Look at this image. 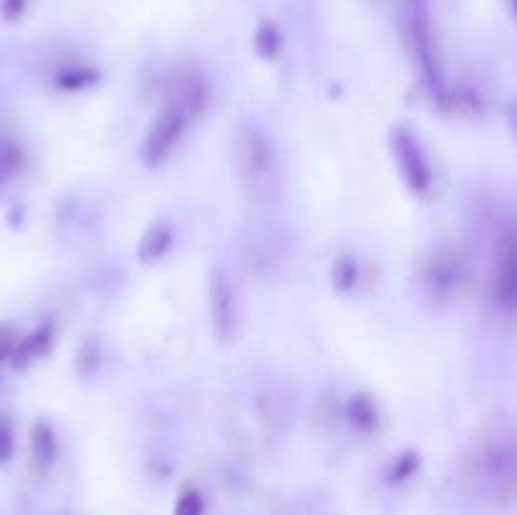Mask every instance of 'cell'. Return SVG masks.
I'll list each match as a JSON object with an SVG mask.
<instances>
[{"mask_svg":"<svg viewBox=\"0 0 517 515\" xmlns=\"http://www.w3.org/2000/svg\"><path fill=\"white\" fill-rule=\"evenodd\" d=\"M255 51L263 59L273 61L280 54V33L273 23H260V28L255 31Z\"/></svg>","mask_w":517,"mask_h":515,"instance_id":"7c38bea8","label":"cell"},{"mask_svg":"<svg viewBox=\"0 0 517 515\" xmlns=\"http://www.w3.org/2000/svg\"><path fill=\"white\" fill-rule=\"evenodd\" d=\"M23 6H26V0H3L0 3V16L6 18V21H16L23 13Z\"/></svg>","mask_w":517,"mask_h":515,"instance_id":"d6986e66","label":"cell"},{"mask_svg":"<svg viewBox=\"0 0 517 515\" xmlns=\"http://www.w3.org/2000/svg\"><path fill=\"white\" fill-rule=\"evenodd\" d=\"M417 468H419V455H417V452H412V450L401 452V455L396 457L394 468H391L389 480H391V483H404V480L412 478V475L417 473Z\"/></svg>","mask_w":517,"mask_h":515,"instance_id":"5bb4252c","label":"cell"},{"mask_svg":"<svg viewBox=\"0 0 517 515\" xmlns=\"http://www.w3.org/2000/svg\"><path fill=\"white\" fill-rule=\"evenodd\" d=\"M13 455V430L3 417H0V465L11 460Z\"/></svg>","mask_w":517,"mask_h":515,"instance_id":"ac0fdd59","label":"cell"},{"mask_svg":"<svg viewBox=\"0 0 517 515\" xmlns=\"http://www.w3.org/2000/svg\"><path fill=\"white\" fill-rule=\"evenodd\" d=\"M51 329L48 326H41L38 331H33V334H28L26 339H21L16 344V349H13L11 354V362L16 364V367H28L31 362H36V359H41L43 354L48 351V346H51Z\"/></svg>","mask_w":517,"mask_h":515,"instance_id":"30bf717a","label":"cell"},{"mask_svg":"<svg viewBox=\"0 0 517 515\" xmlns=\"http://www.w3.org/2000/svg\"><path fill=\"white\" fill-rule=\"evenodd\" d=\"M233 170L240 190L255 205H270L278 192V157L255 124H240L233 134Z\"/></svg>","mask_w":517,"mask_h":515,"instance_id":"6da1fadb","label":"cell"},{"mask_svg":"<svg viewBox=\"0 0 517 515\" xmlns=\"http://www.w3.org/2000/svg\"><path fill=\"white\" fill-rule=\"evenodd\" d=\"M192 122L190 114L185 112V107H180L172 96H167L162 104V109L157 112V117L149 124L147 134H144L142 144V157L147 167L162 165L169 157V152L177 147V142L185 134L187 124Z\"/></svg>","mask_w":517,"mask_h":515,"instance_id":"3957f363","label":"cell"},{"mask_svg":"<svg viewBox=\"0 0 517 515\" xmlns=\"http://www.w3.org/2000/svg\"><path fill=\"white\" fill-rule=\"evenodd\" d=\"M389 147L399 175L412 195H427L432 187V165L424 154L419 139L407 127H394L389 134Z\"/></svg>","mask_w":517,"mask_h":515,"instance_id":"277c9868","label":"cell"},{"mask_svg":"<svg viewBox=\"0 0 517 515\" xmlns=\"http://www.w3.org/2000/svg\"><path fill=\"white\" fill-rule=\"evenodd\" d=\"M56 460V435L46 422H38L31 430V462L38 473H46Z\"/></svg>","mask_w":517,"mask_h":515,"instance_id":"9c48e42d","label":"cell"},{"mask_svg":"<svg viewBox=\"0 0 517 515\" xmlns=\"http://www.w3.org/2000/svg\"><path fill=\"white\" fill-rule=\"evenodd\" d=\"M169 245H172V228H169L167 220H157V223H152L144 230L142 240H139V261H142L144 266H152V263L162 261Z\"/></svg>","mask_w":517,"mask_h":515,"instance_id":"ba28073f","label":"cell"},{"mask_svg":"<svg viewBox=\"0 0 517 515\" xmlns=\"http://www.w3.org/2000/svg\"><path fill=\"white\" fill-rule=\"evenodd\" d=\"M207 296H210L212 334L222 346H230L238 339V303H235V291L222 266H215L210 271Z\"/></svg>","mask_w":517,"mask_h":515,"instance_id":"5b68a950","label":"cell"},{"mask_svg":"<svg viewBox=\"0 0 517 515\" xmlns=\"http://www.w3.org/2000/svg\"><path fill=\"white\" fill-rule=\"evenodd\" d=\"M202 510H205V503L195 490H185L175 505V515H202Z\"/></svg>","mask_w":517,"mask_h":515,"instance_id":"2e32d148","label":"cell"},{"mask_svg":"<svg viewBox=\"0 0 517 515\" xmlns=\"http://www.w3.org/2000/svg\"><path fill=\"white\" fill-rule=\"evenodd\" d=\"M59 86L66 91H76V89H84V86L94 84L96 81V74L94 71H81V69H74V71H64V74H59Z\"/></svg>","mask_w":517,"mask_h":515,"instance_id":"9a60e30c","label":"cell"},{"mask_svg":"<svg viewBox=\"0 0 517 515\" xmlns=\"http://www.w3.org/2000/svg\"><path fill=\"white\" fill-rule=\"evenodd\" d=\"M424 278H427V286L432 288L434 296L437 293L439 296H447L454 288L462 286V281L467 278V261L457 250L442 248L429 258Z\"/></svg>","mask_w":517,"mask_h":515,"instance_id":"8992f818","label":"cell"},{"mask_svg":"<svg viewBox=\"0 0 517 515\" xmlns=\"http://www.w3.org/2000/svg\"><path fill=\"white\" fill-rule=\"evenodd\" d=\"M399 23L404 46H407L409 56H412L419 74H422V81L424 86H427L429 96H432L434 101H439V104H447L449 94L442 79V69H439L437 48H434L427 0H401Z\"/></svg>","mask_w":517,"mask_h":515,"instance_id":"7a4b0ae2","label":"cell"},{"mask_svg":"<svg viewBox=\"0 0 517 515\" xmlns=\"http://www.w3.org/2000/svg\"><path fill=\"white\" fill-rule=\"evenodd\" d=\"M346 415H349V420L354 422L359 430H371V427H376V407L374 402H371L366 394H356L354 399L349 402V407H346Z\"/></svg>","mask_w":517,"mask_h":515,"instance_id":"8fae6325","label":"cell"},{"mask_svg":"<svg viewBox=\"0 0 517 515\" xmlns=\"http://www.w3.org/2000/svg\"><path fill=\"white\" fill-rule=\"evenodd\" d=\"M495 298L505 308L515 306L517 268H515V235L507 228L497 240L495 250Z\"/></svg>","mask_w":517,"mask_h":515,"instance_id":"52a82bcc","label":"cell"},{"mask_svg":"<svg viewBox=\"0 0 517 515\" xmlns=\"http://www.w3.org/2000/svg\"><path fill=\"white\" fill-rule=\"evenodd\" d=\"M359 281V268L351 261L349 255H341L336 263H333V288L341 293H349L351 288Z\"/></svg>","mask_w":517,"mask_h":515,"instance_id":"4fadbf2b","label":"cell"},{"mask_svg":"<svg viewBox=\"0 0 517 515\" xmlns=\"http://www.w3.org/2000/svg\"><path fill=\"white\" fill-rule=\"evenodd\" d=\"M18 344V336H16V329H13L11 324H3L0 321V362H6V359H11L13 349H16Z\"/></svg>","mask_w":517,"mask_h":515,"instance_id":"e0dca14e","label":"cell"}]
</instances>
